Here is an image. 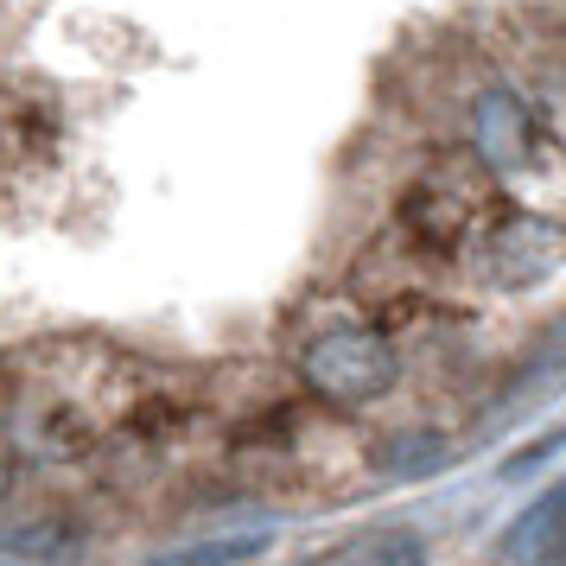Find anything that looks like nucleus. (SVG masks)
I'll list each match as a JSON object with an SVG mask.
<instances>
[{"label": "nucleus", "mask_w": 566, "mask_h": 566, "mask_svg": "<svg viewBox=\"0 0 566 566\" xmlns=\"http://www.w3.org/2000/svg\"><path fill=\"white\" fill-rule=\"evenodd\" d=\"M300 382L332 408H369L401 382V350L376 325H332L300 350Z\"/></svg>", "instance_id": "1"}, {"label": "nucleus", "mask_w": 566, "mask_h": 566, "mask_svg": "<svg viewBox=\"0 0 566 566\" xmlns=\"http://www.w3.org/2000/svg\"><path fill=\"white\" fill-rule=\"evenodd\" d=\"M401 223H408L420 242H433V249H452V242H464V230H471L464 198H452L446 185H420L408 205H401Z\"/></svg>", "instance_id": "5"}, {"label": "nucleus", "mask_w": 566, "mask_h": 566, "mask_svg": "<svg viewBox=\"0 0 566 566\" xmlns=\"http://www.w3.org/2000/svg\"><path fill=\"white\" fill-rule=\"evenodd\" d=\"M249 554H261V541H217V547H191L185 560H249Z\"/></svg>", "instance_id": "10"}, {"label": "nucleus", "mask_w": 566, "mask_h": 566, "mask_svg": "<svg viewBox=\"0 0 566 566\" xmlns=\"http://www.w3.org/2000/svg\"><path fill=\"white\" fill-rule=\"evenodd\" d=\"M503 554H510V560H547V554H566V478L554 490H541L535 503L515 515V528L503 535Z\"/></svg>", "instance_id": "4"}, {"label": "nucleus", "mask_w": 566, "mask_h": 566, "mask_svg": "<svg viewBox=\"0 0 566 566\" xmlns=\"http://www.w3.org/2000/svg\"><path fill=\"white\" fill-rule=\"evenodd\" d=\"M64 554V541L52 528H39V535H0V560H52Z\"/></svg>", "instance_id": "8"}, {"label": "nucleus", "mask_w": 566, "mask_h": 566, "mask_svg": "<svg viewBox=\"0 0 566 566\" xmlns=\"http://www.w3.org/2000/svg\"><path fill=\"white\" fill-rule=\"evenodd\" d=\"M439 464H446V439L439 433H401L376 446V471H388V478H427Z\"/></svg>", "instance_id": "6"}, {"label": "nucleus", "mask_w": 566, "mask_h": 566, "mask_svg": "<svg viewBox=\"0 0 566 566\" xmlns=\"http://www.w3.org/2000/svg\"><path fill=\"white\" fill-rule=\"evenodd\" d=\"M471 147L490 172H522L528 154H535V122H528V103L515 90H484L471 103Z\"/></svg>", "instance_id": "3"}, {"label": "nucleus", "mask_w": 566, "mask_h": 566, "mask_svg": "<svg viewBox=\"0 0 566 566\" xmlns=\"http://www.w3.org/2000/svg\"><path fill=\"white\" fill-rule=\"evenodd\" d=\"M560 446H566V433H554V439H535V446H522V452H510V459H503V478H528V471H535L541 459H554Z\"/></svg>", "instance_id": "9"}, {"label": "nucleus", "mask_w": 566, "mask_h": 566, "mask_svg": "<svg viewBox=\"0 0 566 566\" xmlns=\"http://www.w3.org/2000/svg\"><path fill=\"white\" fill-rule=\"evenodd\" d=\"M13 471H20V452H13V433L0 427V503H7V490H13Z\"/></svg>", "instance_id": "11"}, {"label": "nucleus", "mask_w": 566, "mask_h": 566, "mask_svg": "<svg viewBox=\"0 0 566 566\" xmlns=\"http://www.w3.org/2000/svg\"><path fill=\"white\" fill-rule=\"evenodd\" d=\"M337 560H363V566H408L427 560V541L408 535V528H388V535H363L350 547H337Z\"/></svg>", "instance_id": "7"}, {"label": "nucleus", "mask_w": 566, "mask_h": 566, "mask_svg": "<svg viewBox=\"0 0 566 566\" xmlns=\"http://www.w3.org/2000/svg\"><path fill=\"white\" fill-rule=\"evenodd\" d=\"M484 261L496 286H541L566 261V230L547 217H503L484 242Z\"/></svg>", "instance_id": "2"}]
</instances>
